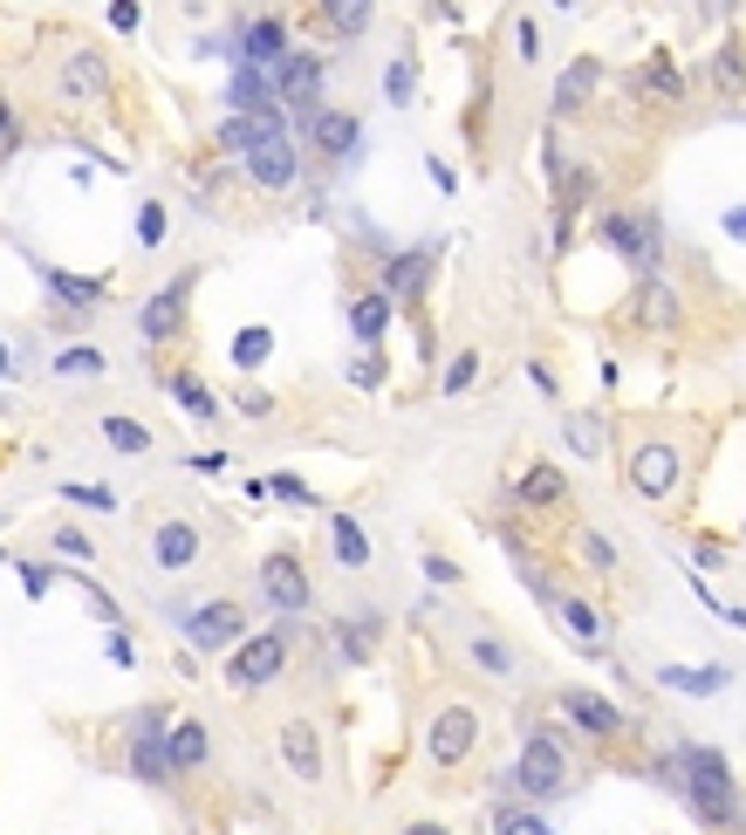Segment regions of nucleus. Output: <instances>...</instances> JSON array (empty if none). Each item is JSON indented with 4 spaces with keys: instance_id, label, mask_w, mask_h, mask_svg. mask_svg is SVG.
Wrapping results in <instances>:
<instances>
[{
    "instance_id": "obj_4",
    "label": "nucleus",
    "mask_w": 746,
    "mask_h": 835,
    "mask_svg": "<svg viewBox=\"0 0 746 835\" xmlns=\"http://www.w3.org/2000/svg\"><path fill=\"white\" fill-rule=\"evenodd\" d=\"M165 617L186 630L199 651H226V657H234L247 644V610H240V603H226V596H205L199 610H165Z\"/></svg>"
},
{
    "instance_id": "obj_23",
    "label": "nucleus",
    "mask_w": 746,
    "mask_h": 835,
    "mask_svg": "<svg viewBox=\"0 0 746 835\" xmlns=\"http://www.w3.org/2000/svg\"><path fill=\"white\" fill-rule=\"evenodd\" d=\"M205 753H213L205 726H199V719H178V726H171V774H199Z\"/></svg>"
},
{
    "instance_id": "obj_38",
    "label": "nucleus",
    "mask_w": 746,
    "mask_h": 835,
    "mask_svg": "<svg viewBox=\"0 0 746 835\" xmlns=\"http://www.w3.org/2000/svg\"><path fill=\"white\" fill-rule=\"evenodd\" d=\"M712 83L726 90V96H739V90H746V62H739V48H719V56H712Z\"/></svg>"
},
{
    "instance_id": "obj_22",
    "label": "nucleus",
    "mask_w": 746,
    "mask_h": 835,
    "mask_svg": "<svg viewBox=\"0 0 746 835\" xmlns=\"http://www.w3.org/2000/svg\"><path fill=\"white\" fill-rule=\"evenodd\" d=\"M329 554H336L343 569H370V535L350 514H329Z\"/></svg>"
},
{
    "instance_id": "obj_43",
    "label": "nucleus",
    "mask_w": 746,
    "mask_h": 835,
    "mask_svg": "<svg viewBox=\"0 0 746 835\" xmlns=\"http://www.w3.org/2000/svg\"><path fill=\"white\" fill-rule=\"evenodd\" d=\"M569 445H576V452H589V460H596V452H603V425L589 418V411H576V418H569Z\"/></svg>"
},
{
    "instance_id": "obj_24",
    "label": "nucleus",
    "mask_w": 746,
    "mask_h": 835,
    "mask_svg": "<svg viewBox=\"0 0 746 835\" xmlns=\"http://www.w3.org/2000/svg\"><path fill=\"white\" fill-rule=\"evenodd\" d=\"M42 282H48V295H62L69 301V322H83V309L103 295V274L96 282H83V274H62V267H42Z\"/></svg>"
},
{
    "instance_id": "obj_56",
    "label": "nucleus",
    "mask_w": 746,
    "mask_h": 835,
    "mask_svg": "<svg viewBox=\"0 0 746 835\" xmlns=\"http://www.w3.org/2000/svg\"><path fill=\"white\" fill-rule=\"evenodd\" d=\"M0 562H8V548H0Z\"/></svg>"
},
{
    "instance_id": "obj_25",
    "label": "nucleus",
    "mask_w": 746,
    "mask_h": 835,
    "mask_svg": "<svg viewBox=\"0 0 746 835\" xmlns=\"http://www.w3.org/2000/svg\"><path fill=\"white\" fill-rule=\"evenodd\" d=\"M596 83H603V62H589V56H582V62H576V69H569V75L555 83V110H582V104H589V90H596Z\"/></svg>"
},
{
    "instance_id": "obj_54",
    "label": "nucleus",
    "mask_w": 746,
    "mask_h": 835,
    "mask_svg": "<svg viewBox=\"0 0 746 835\" xmlns=\"http://www.w3.org/2000/svg\"><path fill=\"white\" fill-rule=\"evenodd\" d=\"M14 377V349H8V336H0V384Z\"/></svg>"
},
{
    "instance_id": "obj_26",
    "label": "nucleus",
    "mask_w": 746,
    "mask_h": 835,
    "mask_svg": "<svg viewBox=\"0 0 746 835\" xmlns=\"http://www.w3.org/2000/svg\"><path fill=\"white\" fill-rule=\"evenodd\" d=\"M96 432H103V445H110V452H151V425H144V418L110 411V418L96 425Z\"/></svg>"
},
{
    "instance_id": "obj_42",
    "label": "nucleus",
    "mask_w": 746,
    "mask_h": 835,
    "mask_svg": "<svg viewBox=\"0 0 746 835\" xmlns=\"http://www.w3.org/2000/svg\"><path fill=\"white\" fill-rule=\"evenodd\" d=\"M494 835H555L542 815H521V808H500L494 815Z\"/></svg>"
},
{
    "instance_id": "obj_40",
    "label": "nucleus",
    "mask_w": 746,
    "mask_h": 835,
    "mask_svg": "<svg viewBox=\"0 0 746 835\" xmlns=\"http://www.w3.org/2000/svg\"><path fill=\"white\" fill-rule=\"evenodd\" d=\"M383 96H391V104H411V96H418V69H411L404 56L383 69Z\"/></svg>"
},
{
    "instance_id": "obj_53",
    "label": "nucleus",
    "mask_w": 746,
    "mask_h": 835,
    "mask_svg": "<svg viewBox=\"0 0 746 835\" xmlns=\"http://www.w3.org/2000/svg\"><path fill=\"white\" fill-rule=\"evenodd\" d=\"M726 234H733V240H746V206H733V213H726Z\"/></svg>"
},
{
    "instance_id": "obj_48",
    "label": "nucleus",
    "mask_w": 746,
    "mask_h": 835,
    "mask_svg": "<svg viewBox=\"0 0 746 835\" xmlns=\"http://www.w3.org/2000/svg\"><path fill=\"white\" fill-rule=\"evenodd\" d=\"M14 144H21V117H14V104H0V165L14 158Z\"/></svg>"
},
{
    "instance_id": "obj_51",
    "label": "nucleus",
    "mask_w": 746,
    "mask_h": 835,
    "mask_svg": "<svg viewBox=\"0 0 746 835\" xmlns=\"http://www.w3.org/2000/svg\"><path fill=\"white\" fill-rule=\"evenodd\" d=\"M513 35H521V56H528V62L542 56V35H534V21H521V28H513Z\"/></svg>"
},
{
    "instance_id": "obj_10",
    "label": "nucleus",
    "mask_w": 746,
    "mask_h": 835,
    "mask_svg": "<svg viewBox=\"0 0 746 835\" xmlns=\"http://www.w3.org/2000/svg\"><path fill=\"white\" fill-rule=\"evenodd\" d=\"M261 596L274 603V610H288V617H301L308 603H316V589H308V569L295 562L288 548H281V554H268V562H261Z\"/></svg>"
},
{
    "instance_id": "obj_37",
    "label": "nucleus",
    "mask_w": 746,
    "mask_h": 835,
    "mask_svg": "<svg viewBox=\"0 0 746 835\" xmlns=\"http://www.w3.org/2000/svg\"><path fill=\"white\" fill-rule=\"evenodd\" d=\"M48 541H56V562H90V554H96V541L83 535V527H69V521H62Z\"/></svg>"
},
{
    "instance_id": "obj_49",
    "label": "nucleus",
    "mask_w": 746,
    "mask_h": 835,
    "mask_svg": "<svg viewBox=\"0 0 746 835\" xmlns=\"http://www.w3.org/2000/svg\"><path fill=\"white\" fill-rule=\"evenodd\" d=\"M350 384H356V391H377V384H383V357H377V349H370V357L350 370Z\"/></svg>"
},
{
    "instance_id": "obj_31",
    "label": "nucleus",
    "mask_w": 746,
    "mask_h": 835,
    "mask_svg": "<svg viewBox=\"0 0 746 835\" xmlns=\"http://www.w3.org/2000/svg\"><path fill=\"white\" fill-rule=\"evenodd\" d=\"M637 315H644V329H672V322H678V295L658 288V282H644V301H637Z\"/></svg>"
},
{
    "instance_id": "obj_5",
    "label": "nucleus",
    "mask_w": 746,
    "mask_h": 835,
    "mask_svg": "<svg viewBox=\"0 0 746 835\" xmlns=\"http://www.w3.org/2000/svg\"><path fill=\"white\" fill-rule=\"evenodd\" d=\"M513 788H521L528 801H555L561 788H569V753H561L555 732H534V740L521 747V761H513Z\"/></svg>"
},
{
    "instance_id": "obj_28",
    "label": "nucleus",
    "mask_w": 746,
    "mask_h": 835,
    "mask_svg": "<svg viewBox=\"0 0 746 835\" xmlns=\"http://www.w3.org/2000/svg\"><path fill=\"white\" fill-rule=\"evenodd\" d=\"M561 493H569V479H561L555 466H528L521 473V500H528V508H555Z\"/></svg>"
},
{
    "instance_id": "obj_55",
    "label": "nucleus",
    "mask_w": 746,
    "mask_h": 835,
    "mask_svg": "<svg viewBox=\"0 0 746 835\" xmlns=\"http://www.w3.org/2000/svg\"><path fill=\"white\" fill-rule=\"evenodd\" d=\"M404 835H452V828H439V822H411Z\"/></svg>"
},
{
    "instance_id": "obj_21",
    "label": "nucleus",
    "mask_w": 746,
    "mask_h": 835,
    "mask_svg": "<svg viewBox=\"0 0 746 835\" xmlns=\"http://www.w3.org/2000/svg\"><path fill=\"white\" fill-rule=\"evenodd\" d=\"M391 309H398V301L383 295V288H370V295L350 301V329H356V343H364V349L383 343V329H391Z\"/></svg>"
},
{
    "instance_id": "obj_7",
    "label": "nucleus",
    "mask_w": 746,
    "mask_h": 835,
    "mask_svg": "<svg viewBox=\"0 0 746 835\" xmlns=\"http://www.w3.org/2000/svg\"><path fill=\"white\" fill-rule=\"evenodd\" d=\"M240 62L234 69H261V75H281L295 62V48H288V21H274V14H253V21H240Z\"/></svg>"
},
{
    "instance_id": "obj_44",
    "label": "nucleus",
    "mask_w": 746,
    "mask_h": 835,
    "mask_svg": "<svg viewBox=\"0 0 746 835\" xmlns=\"http://www.w3.org/2000/svg\"><path fill=\"white\" fill-rule=\"evenodd\" d=\"M138 247H165V206H158V199L138 206Z\"/></svg>"
},
{
    "instance_id": "obj_2",
    "label": "nucleus",
    "mask_w": 746,
    "mask_h": 835,
    "mask_svg": "<svg viewBox=\"0 0 746 835\" xmlns=\"http://www.w3.org/2000/svg\"><path fill=\"white\" fill-rule=\"evenodd\" d=\"M603 247H616L644 282H658V267H664V226H658V213L651 206H630V213H603Z\"/></svg>"
},
{
    "instance_id": "obj_52",
    "label": "nucleus",
    "mask_w": 746,
    "mask_h": 835,
    "mask_svg": "<svg viewBox=\"0 0 746 835\" xmlns=\"http://www.w3.org/2000/svg\"><path fill=\"white\" fill-rule=\"evenodd\" d=\"M138 21H144L138 8H110V28H117V35H131V28H138Z\"/></svg>"
},
{
    "instance_id": "obj_18",
    "label": "nucleus",
    "mask_w": 746,
    "mask_h": 835,
    "mask_svg": "<svg viewBox=\"0 0 746 835\" xmlns=\"http://www.w3.org/2000/svg\"><path fill=\"white\" fill-rule=\"evenodd\" d=\"M199 527L192 521H158V527H151V562H158V569H192L199 562Z\"/></svg>"
},
{
    "instance_id": "obj_16",
    "label": "nucleus",
    "mask_w": 746,
    "mask_h": 835,
    "mask_svg": "<svg viewBox=\"0 0 746 835\" xmlns=\"http://www.w3.org/2000/svg\"><path fill=\"white\" fill-rule=\"evenodd\" d=\"M555 705H561V713H569L582 732H596V740H609V732H624V726H630V719H624V705H609L603 692H561Z\"/></svg>"
},
{
    "instance_id": "obj_15",
    "label": "nucleus",
    "mask_w": 746,
    "mask_h": 835,
    "mask_svg": "<svg viewBox=\"0 0 746 835\" xmlns=\"http://www.w3.org/2000/svg\"><path fill=\"white\" fill-rule=\"evenodd\" d=\"M431 261H439L431 247L391 254V261H383V295H391V301H418V295H425V282H431Z\"/></svg>"
},
{
    "instance_id": "obj_32",
    "label": "nucleus",
    "mask_w": 746,
    "mask_h": 835,
    "mask_svg": "<svg viewBox=\"0 0 746 835\" xmlns=\"http://www.w3.org/2000/svg\"><path fill=\"white\" fill-rule=\"evenodd\" d=\"M637 90H644V96H664V104H678V69H672V56H651L644 75H637Z\"/></svg>"
},
{
    "instance_id": "obj_33",
    "label": "nucleus",
    "mask_w": 746,
    "mask_h": 835,
    "mask_svg": "<svg viewBox=\"0 0 746 835\" xmlns=\"http://www.w3.org/2000/svg\"><path fill=\"white\" fill-rule=\"evenodd\" d=\"M62 500H75V508H90V514H117V493L90 487V479H62Z\"/></svg>"
},
{
    "instance_id": "obj_12",
    "label": "nucleus",
    "mask_w": 746,
    "mask_h": 835,
    "mask_svg": "<svg viewBox=\"0 0 746 835\" xmlns=\"http://www.w3.org/2000/svg\"><path fill=\"white\" fill-rule=\"evenodd\" d=\"M528 582H534V596H542V603H548V610H555L561 623H569V630H576V644H582V657H603V617H596V610H589V603H582V596H561V589H555V582H542V575H534V569H528Z\"/></svg>"
},
{
    "instance_id": "obj_3",
    "label": "nucleus",
    "mask_w": 746,
    "mask_h": 835,
    "mask_svg": "<svg viewBox=\"0 0 746 835\" xmlns=\"http://www.w3.org/2000/svg\"><path fill=\"white\" fill-rule=\"evenodd\" d=\"M117 96V69L103 48H75V56H62V75H56V104L62 110H103Z\"/></svg>"
},
{
    "instance_id": "obj_6",
    "label": "nucleus",
    "mask_w": 746,
    "mask_h": 835,
    "mask_svg": "<svg viewBox=\"0 0 746 835\" xmlns=\"http://www.w3.org/2000/svg\"><path fill=\"white\" fill-rule=\"evenodd\" d=\"M281 665H288V630H261V637H247L226 657V685L253 692V685H268V678H281Z\"/></svg>"
},
{
    "instance_id": "obj_34",
    "label": "nucleus",
    "mask_w": 746,
    "mask_h": 835,
    "mask_svg": "<svg viewBox=\"0 0 746 835\" xmlns=\"http://www.w3.org/2000/svg\"><path fill=\"white\" fill-rule=\"evenodd\" d=\"M466 651H473V665H479V671H494V678H507V671H513V651H507L500 637H486V630H479V637H473Z\"/></svg>"
},
{
    "instance_id": "obj_41",
    "label": "nucleus",
    "mask_w": 746,
    "mask_h": 835,
    "mask_svg": "<svg viewBox=\"0 0 746 835\" xmlns=\"http://www.w3.org/2000/svg\"><path fill=\"white\" fill-rule=\"evenodd\" d=\"M473 377H479V357H473V349H459V357L446 363L439 384H446V397H459V391H473Z\"/></svg>"
},
{
    "instance_id": "obj_47",
    "label": "nucleus",
    "mask_w": 746,
    "mask_h": 835,
    "mask_svg": "<svg viewBox=\"0 0 746 835\" xmlns=\"http://www.w3.org/2000/svg\"><path fill=\"white\" fill-rule=\"evenodd\" d=\"M14 575H21V589H28V596H48V582H56L48 562H14Z\"/></svg>"
},
{
    "instance_id": "obj_17",
    "label": "nucleus",
    "mask_w": 746,
    "mask_h": 835,
    "mask_svg": "<svg viewBox=\"0 0 746 835\" xmlns=\"http://www.w3.org/2000/svg\"><path fill=\"white\" fill-rule=\"evenodd\" d=\"M308 144L322 151V158H356V144H364V123H356L350 110H322L316 123H301Z\"/></svg>"
},
{
    "instance_id": "obj_29",
    "label": "nucleus",
    "mask_w": 746,
    "mask_h": 835,
    "mask_svg": "<svg viewBox=\"0 0 746 835\" xmlns=\"http://www.w3.org/2000/svg\"><path fill=\"white\" fill-rule=\"evenodd\" d=\"M165 391H171L178 404H186V411H192V418H220V404H213V397H205V384H199V377H192V370H171V377H165Z\"/></svg>"
},
{
    "instance_id": "obj_13",
    "label": "nucleus",
    "mask_w": 746,
    "mask_h": 835,
    "mask_svg": "<svg viewBox=\"0 0 746 835\" xmlns=\"http://www.w3.org/2000/svg\"><path fill=\"white\" fill-rule=\"evenodd\" d=\"M186 295H192V274H178L171 288L151 295L144 309H138V336H144V343H171L178 329H186Z\"/></svg>"
},
{
    "instance_id": "obj_50",
    "label": "nucleus",
    "mask_w": 746,
    "mask_h": 835,
    "mask_svg": "<svg viewBox=\"0 0 746 835\" xmlns=\"http://www.w3.org/2000/svg\"><path fill=\"white\" fill-rule=\"evenodd\" d=\"M425 575H431V582H439V589H452V582H459V569L446 562V554H425Z\"/></svg>"
},
{
    "instance_id": "obj_14",
    "label": "nucleus",
    "mask_w": 746,
    "mask_h": 835,
    "mask_svg": "<svg viewBox=\"0 0 746 835\" xmlns=\"http://www.w3.org/2000/svg\"><path fill=\"white\" fill-rule=\"evenodd\" d=\"M281 110H295L301 123H316L329 104H322V62L316 56H295L288 69H281Z\"/></svg>"
},
{
    "instance_id": "obj_35",
    "label": "nucleus",
    "mask_w": 746,
    "mask_h": 835,
    "mask_svg": "<svg viewBox=\"0 0 746 835\" xmlns=\"http://www.w3.org/2000/svg\"><path fill=\"white\" fill-rule=\"evenodd\" d=\"M322 28H336V35H364V28H370V8H364V0H343V8H322Z\"/></svg>"
},
{
    "instance_id": "obj_20",
    "label": "nucleus",
    "mask_w": 746,
    "mask_h": 835,
    "mask_svg": "<svg viewBox=\"0 0 746 835\" xmlns=\"http://www.w3.org/2000/svg\"><path fill=\"white\" fill-rule=\"evenodd\" d=\"M281 131H288L281 117H234V110H226V117H220V151H234V158H247L253 144H268V138H281Z\"/></svg>"
},
{
    "instance_id": "obj_19",
    "label": "nucleus",
    "mask_w": 746,
    "mask_h": 835,
    "mask_svg": "<svg viewBox=\"0 0 746 835\" xmlns=\"http://www.w3.org/2000/svg\"><path fill=\"white\" fill-rule=\"evenodd\" d=\"M281 761H288L295 780H316V774H322V740H316V726H308V719H288V726H281Z\"/></svg>"
},
{
    "instance_id": "obj_27",
    "label": "nucleus",
    "mask_w": 746,
    "mask_h": 835,
    "mask_svg": "<svg viewBox=\"0 0 746 835\" xmlns=\"http://www.w3.org/2000/svg\"><path fill=\"white\" fill-rule=\"evenodd\" d=\"M658 685H672V692H691V699H712V692H726V671H691V665H664V671H658Z\"/></svg>"
},
{
    "instance_id": "obj_36",
    "label": "nucleus",
    "mask_w": 746,
    "mask_h": 835,
    "mask_svg": "<svg viewBox=\"0 0 746 835\" xmlns=\"http://www.w3.org/2000/svg\"><path fill=\"white\" fill-rule=\"evenodd\" d=\"M253 493H274V500H288V508H316V487H301L295 473H274V479H261Z\"/></svg>"
},
{
    "instance_id": "obj_46",
    "label": "nucleus",
    "mask_w": 746,
    "mask_h": 835,
    "mask_svg": "<svg viewBox=\"0 0 746 835\" xmlns=\"http://www.w3.org/2000/svg\"><path fill=\"white\" fill-rule=\"evenodd\" d=\"M576 548H582V562H589V569H616V548H609L603 535H576Z\"/></svg>"
},
{
    "instance_id": "obj_8",
    "label": "nucleus",
    "mask_w": 746,
    "mask_h": 835,
    "mask_svg": "<svg viewBox=\"0 0 746 835\" xmlns=\"http://www.w3.org/2000/svg\"><path fill=\"white\" fill-rule=\"evenodd\" d=\"M678 479H685V460H678L672 439H644V445L630 452V487L644 493V500H672Z\"/></svg>"
},
{
    "instance_id": "obj_1",
    "label": "nucleus",
    "mask_w": 746,
    "mask_h": 835,
    "mask_svg": "<svg viewBox=\"0 0 746 835\" xmlns=\"http://www.w3.org/2000/svg\"><path fill=\"white\" fill-rule=\"evenodd\" d=\"M672 780H678V795L691 801V815L706 828H739V788H733V767H726L719 747H678Z\"/></svg>"
},
{
    "instance_id": "obj_11",
    "label": "nucleus",
    "mask_w": 746,
    "mask_h": 835,
    "mask_svg": "<svg viewBox=\"0 0 746 835\" xmlns=\"http://www.w3.org/2000/svg\"><path fill=\"white\" fill-rule=\"evenodd\" d=\"M473 740H479V719H473V705H446L439 719H431V732H425V753L439 767H459L473 753Z\"/></svg>"
},
{
    "instance_id": "obj_45",
    "label": "nucleus",
    "mask_w": 746,
    "mask_h": 835,
    "mask_svg": "<svg viewBox=\"0 0 746 835\" xmlns=\"http://www.w3.org/2000/svg\"><path fill=\"white\" fill-rule=\"evenodd\" d=\"M103 657H110L117 671H131V665H138V644H131V630H123V623L110 630V637H103Z\"/></svg>"
},
{
    "instance_id": "obj_30",
    "label": "nucleus",
    "mask_w": 746,
    "mask_h": 835,
    "mask_svg": "<svg viewBox=\"0 0 746 835\" xmlns=\"http://www.w3.org/2000/svg\"><path fill=\"white\" fill-rule=\"evenodd\" d=\"M274 357V329H240V336H234V370H261Z\"/></svg>"
},
{
    "instance_id": "obj_9",
    "label": "nucleus",
    "mask_w": 746,
    "mask_h": 835,
    "mask_svg": "<svg viewBox=\"0 0 746 835\" xmlns=\"http://www.w3.org/2000/svg\"><path fill=\"white\" fill-rule=\"evenodd\" d=\"M240 165H247V179H253V186L288 192V186L301 179V144H295V131H281V138H268V144H253Z\"/></svg>"
},
{
    "instance_id": "obj_39",
    "label": "nucleus",
    "mask_w": 746,
    "mask_h": 835,
    "mask_svg": "<svg viewBox=\"0 0 746 835\" xmlns=\"http://www.w3.org/2000/svg\"><path fill=\"white\" fill-rule=\"evenodd\" d=\"M110 363H103V349H62L56 357V377H103Z\"/></svg>"
}]
</instances>
